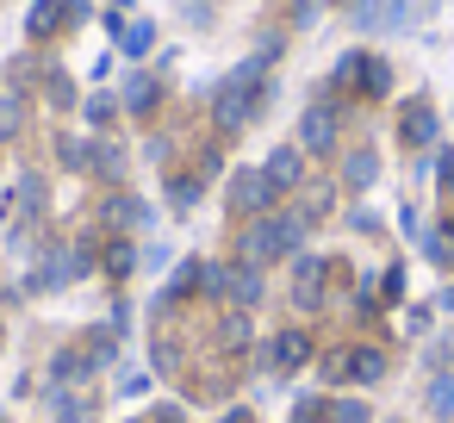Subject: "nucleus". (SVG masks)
<instances>
[{
    "instance_id": "1",
    "label": "nucleus",
    "mask_w": 454,
    "mask_h": 423,
    "mask_svg": "<svg viewBox=\"0 0 454 423\" xmlns=\"http://www.w3.org/2000/svg\"><path fill=\"white\" fill-rule=\"evenodd\" d=\"M299 237H305V218H268V212H262V218L243 231L237 255H243V262H255V268H268V262L293 255V249H299Z\"/></svg>"
},
{
    "instance_id": "2",
    "label": "nucleus",
    "mask_w": 454,
    "mask_h": 423,
    "mask_svg": "<svg viewBox=\"0 0 454 423\" xmlns=\"http://www.w3.org/2000/svg\"><path fill=\"white\" fill-rule=\"evenodd\" d=\"M262 69H268V57H249V63L218 88V125H243V119L255 113V82H262Z\"/></svg>"
},
{
    "instance_id": "3",
    "label": "nucleus",
    "mask_w": 454,
    "mask_h": 423,
    "mask_svg": "<svg viewBox=\"0 0 454 423\" xmlns=\"http://www.w3.org/2000/svg\"><path fill=\"white\" fill-rule=\"evenodd\" d=\"M231 206H237V212H249V218H255V212H268V206H274V181H268L262 168H243V175L231 181Z\"/></svg>"
},
{
    "instance_id": "4",
    "label": "nucleus",
    "mask_w": 454,
    "mask_h": 423,
    "mask_svg": "<svg viewBox=\"0 0 454 423\" xmlns=\"http://www.w3.org/2000/svg\"><path fill=\"white\" fill-rule=\"evenodd\" d=\"M305 355H311V336H305V330H280V336L268 342V367H280V373L305 367Z\"/></svg>"
},
{
    "instance_id": "5",
    "label": "nucleus",
    "mask_w": 454,
    "mask_h": 423,
    "mask_svg": "<svg viewBox=\"0 0 454 423\" xmlns=\"http://www.w3.org/2000/svg\"><path fill=\"white\" fill-rule=\"evenodd\" d=\"M299 137H305V150H311V156L336 150V113H330V106H311V113H305V125H299Z\"/></svg>"
},
{
    "instance_id": "6",
    "label": "nucleus",
    "mask_w": 454,
    "mask_h": 423,
    "mask_svg": "<svg viewBox=\"0 0 454 423\" xmlns=\"http://www.w3.org/2000/svg\"><path fill=\"white\" fill-rule=\"evenodd\" d=\"M293 299H299L305 311L324 299V255H299V268H293Z\"/></svg>"
},
{
    "instance_id": "7",
    "label": "nucleus",
    "mask_w": 454,
    "mask_h": 423,
    "mask_svg": "<svg viewBox=\"0 0 454 423\" xmlns=\"http://www.w3.org/2000/svg\"><path fill=\"white\" fill-rule=\"evenodd\" d=\"M224 299L255 305V299H262V268H255V262H237V268L224 274Z\"/></svg>"
},
{
    "instance_id": "8",
    "label": "nucleus",
    "mask_w": 454,
    "mask_h": 423,
    "mask_svg": "<svg viewBox=\"0 0 454 423\" xmlns=\"http://www.w3.org/2000/svg\"><path fill=\"white\" fill-rule=\"evenodd\" d=\"M262 175L274 181V193H280V187H299V175H305V156H299V150H274Z\"/></svg>"
},
{
    "instance_id": "9",
    "label": "nucleus",
    "mask_w": 454,
    "mask_h": 423,
    "mask_svg": "<svg viewBox=\"0 0 454 423\" xmlns=\"http://www.w3.org/2000/svg\"><path fill=\"white\" fill-rule=\"evenodd\" d=\"M361 94H367V100H386V94H392V69H386V57H361Z\"/></svg>"
},
{
    "instance_id": "10",
    "label": "nucleus",
    "mask_w": 454,
    "mask_h": 423,
    "mask_svg": "<svg viewBox=\"0 0 454 423\" xmlns=\"http://www.w3.org/2000/svg\"><path fill=\"white\" fill-rule=\"evenodd\" d=\"M380 373H386V355H380V349H348V380L373 386Z\"/></svg>"
},
{
    "instance_id": "11",
    "label": "nucleus",
    "mask_w": 454,
    "mask_h": 423,
    "mask_svg": "<svg viewBox=\"0 0 454 423\" xmlns=\"http://www.w3.org/2000/svg\"><path fill=\"white\" fill-rule=\"evenodd\" d=\"M404 144H417V150L435 144V113H429V106H411V113H404Z\"/></svg>"
},
{
    "instance_id": "12",
    "label": "nucleus",
    "mask_w": 454,
    "mask_h": 423,
    "mask_svg": "<svg viewBox=\"0 0 454 423\" xmlns=\"http://www.w3.org/2000/svg\"><path fill=\"white\" fill-rule=\"evenodd\" d=\"M429 411L435 417H454V373H435L429 380Z\"/></svg>"
},
{
    "instance_id": "13",
    "label": "nucleus",
    "mask_w": 454,
    "mask_h": 423,
    "mask_svg": "<svg viewBox=\"0 0 454 423\" xmlns=\"http://www.w3.org/2000/svg\"><path fill=\"white\" fill-rule=\"evenodd\" d=\"M423 255L448 268V262H454V231H448V224H442V231H429V237H423Z\"/></svg>"
},
{
    "instance_id": "14",
    "label": "nucleus",
    "mask_w": 454,
    "mask_h": 423,
    "mask_svg": "<svg viewBox=\"0 0 454 423\" xmlns=\"http://www.w3.org/2000/svg\"><path fill=\"white\" fill-rule=\"evenodd\" d=\"M57 26H63V0H44V7L32 13V38H51Z\"/></svg>"
},
{
    "instance_id": "15",
    "label": "nucleus",
    "mask_w": 454,
    "mask_h": 423,
    "mask_svg": "<svg viewBox=\"0 0 454 423\" xmlns=\"http://www.w3.org/2000/svg\"><path fill=\"white\" fill-rule=\"evenodd\" d=\"M342 175H348V187H367V181L380 175V162H373V150H361V156H348V168H342Z\"/></svg>"
},
{
    "instance_id": "16",
    "label": "nucleus",
    "mask_w": 454,
    "mask_h": 423,
    "mask_svg": "<svg viewBox=\"0 0 454 423\" xmlns=\"http://www.w3.org/2000/svg\"><path fill=\"white\" fill-rule=\"evenodd\" d=\"M324 417H330V423H367V404H355V398H336Z\"/></svg>"
},
{
    "instance_id": "17",
    "label": "nucleus",
    "mask_w": 454,
    "mask_h": 423,
    "mask_svg": "<svg viewBox=\"0 0 454 423\" xmlns=\"http://www.w3.org/2000/svg\"><path fill=\"white\" fill-rule=\"evenodd\" d=\"M106 218H113V224H144V206H137V200H113Z\"/></svg>"
},
{
    "instance_id": "18",
    "label": "nucleus",
    "mask_w": 454,
    "mask_h": 423,
    "mask_svg": "<svg viewBox=\"0 0 454 423\" xmlns=\"http://www.w3.org/2000/svg\"><path fill=\"white\" fill-rule=\"evenodd\" d=\"M150 44H156V32H150V26H131V32H125V51H131V57H144Z\"/></svg>"
},
{
    "instance_id": "19",
    "label": "nucleus",
    "mask_w": 454,
    "mask_h": 423,
    "mask_svg": "<svg viewBox=\"0 0 454 423\" xmlns=\"http://www.w3.org/2000/svg\"><path fill=\"white\" fill-rule=\"evenodd\" d=\"M131 262H137L131 243H113V249H106V268H113V274H131Z\"/></svg>"
},
{
    "instance_id": "20",
    "label": "nucleus",
    "mask_w": 454,
    "mask_h": 423,
    "mask_svg": "<svg viewBox=\"0 0 454 423\" xmlns=\"http://www.w3.org/2000/svg\"><path fill=\"white\" fill-rule=\"evenodd\" d=\"M324 380H348V349H336V355H324Z\"/></svg>"
},
{
    "instance_id": "21",
    "label": "nucleus",
    "mask_w": 454,
    "mask_h": 423,
    "mask_svg": "<svg viewBox=\"0 0 454 423\" xmlns=\"http://www.w3.org/2000/svg\"><path fill=\"white\" fill-rule=\"evenodd\" d=\"M150 100H156V82H131V106L150 113Z\"/></svg>"
},
{
    "instance_id": "22",
    "label": "nucleus",
    "mask_w": 454,
    "mask_h": 423,
    "mask_svg": "<svg viewBox=\"0 0 454 423\" xmlns=\"http://www.w3.org/2000/svg\"><path fill=\"white\" fill-rule=\"evenodd\" d=\"M200 200V181H175V206H193Z\"/></svg>"
},
{
    "instance_id": "23",
    "label": "nucleus",
    "mask_w": 454,
    "mask_h": 423,
    "mask_svg": "<svg viewBox=\"0 0 454 423\" xmlns=\"http://www.w3.org/2000/svg\"><path fill=\"white\" fill-rule=\"evenodd\" d=\"M293 423H317V404H311V398H305V404H299V411H293Z\"/></svg>"
},
{
    "instance_id": "24",
    "label": "nucleus",
    "mask_w": 454,
    "mask_h": 423,
    "mask_svg": "<svg viewBox=\"0 0 454 423\" xmlns=\"http://www.w3.org/2000/svg\"><path fill=\"white\" fill-rule=\"evenodd\" d=\"M442 187L454 193V156H442Z\"/></svg>"
},
{
    "instance_id": "25",
    "label": "nucleus",
    "mask_w": 454,
    "mask_h": 423,
    "mask_svg": "<svg viewBox=\"0 0 454 423\" xmlns=\"http://www.w3.org/2000/svg\"><path fill=\"white\" fill-rule=\"evenodd\" d=\"M442 305H448V311H454V286H448V293H442Z\"/></svg>"
},
{
    "instance_id": "26",
    "label": "nucleus",
    "mask_w": 454,
    "mask_h": 423,
    "mask_svg": "<svg viewBox=\"0 0 454 423\" xmlns=\"http://www.w3.org/2000/svg\"><path fill=\"white\" fill-rule=\"evenodd\" d=\"M69 423H82V417H75V411H69Z\"/></svg>"
},
{
    "instance_id": "27",
    "label": "nucleus",
    "mask_w": 454,
    "mask_h": 423,
    "mask_svg": "<svg viewBox=\"0 0 454 423\" xmlns=\"http://www.w3.org/2000/svg\"><path fill=\"white\" fill-rule=\"evenodd\" d=\"M386 423H392V417H386Z\"/></svg>"
}]
</instances>
